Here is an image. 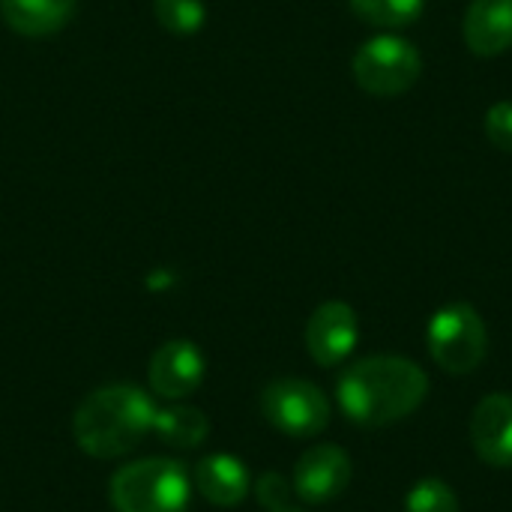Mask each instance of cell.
<instances>
[{"instance_id": "1", "label": "cell", "mask_w": 512, "mask_h": 512, "mask_svg": "<svg viewBox=\"0 0 512 512\" xmlns=\"http://www.w3.org/2000/svg\"><path fill=\"white\" fill-rule=\"evenodd\" d=\"M429 396V375L408 357L372 354L351 363L339 384L336 399L342 414L363 429H384L411 417Z\"/></svg>"}, {"instance_id": "2", "label": "cell", "mask_w": 512, "mask_h": 512, "mask_svg": "<svg viewBox=\"0 0 512 512\" xmlns=\"http://www.w3.org/2000/svg\"><path fill=\"white\" fill-rule=\"evenodd\" d=\"M153 399L135 384H108L93 390L72 417L75 444L93 459H120L138 450L153 432Z\"/></svg>"}, {"instance_id": "3", "label": "cell", "mask_w": 512, "mask_h": 512, "mask_svg": "<svg viewBox=\"0 0 512 512\" xmlns=\"http://www.w3.org/2000/svg\"><path fill=\"white\" fill-rule=\"evenodd\" d=\"M108 498L114 512H189L192 474L177 459H138L111 477Z\"/></svg>"}, {"instance_id": "4", "label": "cell", "mask_w": 512, "mask_h": 512, "mask_svg": "<svg viewBox=\"0 0 512 512\" xmlns=\"http://www.w3.org/2000/svg\"><path fill=\"white\" fill-rule=\"evenodd\" d=\"M432 360L450 375L474 372L489 351V330L471 303H450L438 309L426 330Z\"/></svg>"}, {"instance_id": "5", "label": "cell", "mask_w": 512, "mask_h": 512, "mask_svg": "<svg viewBox=\"0 0 512 512\" xmlns=\"http://www.w3.org/2000/svg\"><path fill=\"white\" fill-rule=\"evenodd\" d=\"M420 72H423L420 51L414 48V42L396 33L372 36L354 54V81L366 93L381 99L408 93L420 81Z\"/></svg>"}, {"instance_id": "6", "label": "cell", "mask_w": 512, "mask_h": 512, "mask_svg": "<svg viewBox=\"0 0 512 512\" xmlns=\"http://www.w3.org/2000/svg\"><path fill=\"white\" fill-rule=\"evenodd\" d=\"M264 420L291 438H315L330 426V402L324 390L303 378H279L261 393Z\"/></svg>"}, {"instance_id": "7", "label": "cell", "mask_w": 512, "mask_h": 512, "mask_svg": "<svg viewBox=\"0 0 512 512\" xmlns=\"http://www.w3.org/2000/svg\"><path fill=\"white\" fill-rule=\"evenodd\" d=\"M357 342H360V324H357V312L348 303L327 300L312 312L306 324V351L318 366L330 369L345 363L354 354Z\"/></svg>"}, {"instance_id": "8", "label": "cell", "mask_w": 512, "mask_h": 512, "mask_svg": "<svg viewBox=\"0 0 512 512\" xmlns=\"http://www.w3.org/2000/svg\"><path fill=\"white\" fill-rule=\"evenodd\" d=\"M351 483V456L336 444L309 447L294 465V495L306 504H327Z\"/></svg>"}, {"instance_id": "9", "label": "cell", "mask_w": 512, "mask_h": 512, "mask_svg": "<svg viewBox=\"0 0 512 512\" xmlns=\"http://www.w3.org/2000/svg\"><path fill=\"white\" fill-rule=\"evenodd\" d=\"M204 369L207 366H204L198 345H192L186 339L165 342L150 360V372H147L150 390L168 402H180L201 387Z\"/></svg>"}, {"instance_id": "10", "label": "cell", "mask_w": 512, "mask_h": 512, "mask_svg": "<svg viewBox=\"0 0 512 512\" xmlns=\"http://www.w3.org/2000/svg\"><path fill=\"white\" fill-rule=\"evenodd\" d=\"M471 444L474 453L489 468H512V396L489 393L471 414Z\"/></svg>"}, {"instance_id": "11", "label": "cell", "mask_w": 512, "mask_h": 512, "mask_svg": "<svg viewBox=\"0 0 512 512\" xmlns=\"http://www.w3.org/2000/svg\"><path fill=\"white\" fill-rule=\"evenodd\" d=\"M465 45L477 57H498L512 48V0H471L462 24Z\"/></svg>"}, {"instance_id": "12", "label": "cell", "mask_w": 512, "mask_h": 512, "mask_svg": "<svg viewBox=\"0 0 512 512\" xmlns=\"http://www.w3.org/2000/svg\"><path fill=\"white\" fill-rule=\"evenodd\" d=\"M192 486L207 504L228 510L243 504V498L249 495V471L240 459L228 453H213L192 468Z\"/></svg>"}, {"instance_id": "13", "label": "cell", "mask_w": 512, "mask_h": 512, "mask_svg": "<svg viewBox=\"0 0 512 512\" xmlns=\"http://www.w3.org/2000/svg\"><path fill=\"white\" fill-rule=\"evenodd\" d=\"M75 0H0L3 21L21 36H51L69 24Z\"/></svg>"}, {"instance_id": "14", "label": "cell", "mask_w": 512, "mask_h": 512, "mask_svg": "<svg viewBox=\"0 0 512 512\" xmlns=\"http://www.w3.org/2000/svg\"><path fill=\"white\" fill-rule=\"evenodd\" d=\"M153 435L174 450H195L207 441L210 435V420L201 408L171 402L168 408L156 411L153 420Z\"/></svg>"}, {"instance_id": "15", "label": "cell", "mask_w": 512, "mask_h": 512, "mask_svg": "<svg viewBox=\"0 0 512 512\" xmlns=\"http://www.w3.org/2000/svg\"><path fill=\"white\" fill-rule=\"evenodd\" d=\"M354 15L375 27L402 30L420 21L426 0H348Z\"/></svg>"}, {"instance_id": "16", "label": "cell", "mask_w": 512, "mask_h": 512, "mask_svg": "<svg viewBox=\"0 0 512 512\" xmlns=\"http://www.w3.org/2000/svg\"><path fill=\"white\" fill-rule=\"evenodd\" d=\"M153 12L165 30L180 33V36L198 33L207 21L204 0H153Z\"/></svg>"}, {"instance_id": "17", "label": "cell", "mask_w": 512, "mask_h": 512, "mask_svg": "<svg viewBox=\"0 0 512 512\" xmlns=\"http://www.w3.org/2000/svg\"><path fill=\"white\" fill-rule=\"evenodd\" d=\"M405 512H459V498L450 483L429 477V480H420L408 492Z\"/></svg>"}, {"instance_id": "18", "label": "cell", "mask_w": 512, "mask_h": 512, "mask_svg": "<svg viewBox=\"0 0 512 512\" xmlns=\"http://www.w3.org/2000/svg\"><path fill=\"white\" fill-rule=\"evenodd\" d=\"M291 495H294V486H291L282 474H276V471H267V474L255 483V498H258V504H261L264 510L276 512L291 507Z\"/></svg>"}, {"instance_id": "19", "label": "cell", "mask_w": 512, "mask_h": 512, "mask_svg": "<svg viewBox=\"0 0 512 512\" xmlns=\"http://www.w3.org/2000/svg\"><path fill=\"white\" fill-rule=\"evenodd\" d=\"M486 135L498 150L512 153V102H495L486 111Z\"/></svg>"}, {"instance_id": "20", "label": "cell", "mask_w": 512, "mask_h": 512, "mask_svg": "<svg viewBox=\"0 0 512 512\" xmlns=\"http://www.w3.org/2000/svg\"><path fill=\"white\" fill-rule=\"evenodd\" d=\"M276 512H303V510H297V507H285V510H276Z\"/></svg>"}]
</instances>
